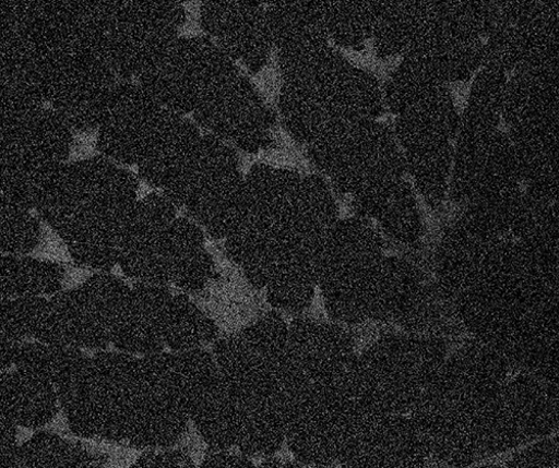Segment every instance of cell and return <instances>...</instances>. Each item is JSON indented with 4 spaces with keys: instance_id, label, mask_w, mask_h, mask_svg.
<instances>
[{
    "instance_id": "1",
    "label": "cell",
    "mask_w": 559,
    "mask_h": 468,
    "mask_svg": "<svg viewBox=\"0 0 559 468\" xmlns=\"http://www.w3.org/2000/svg\"><path fill=\"white\" fill-rule=\"evenodd\" d=\"M337 223L336 204L321 179L258 165L245 177L225 253L272 307L301 313L318 289L322 256Z\"/></svg>"
},
{
    "instance_id": "2",
    "label": "cell",
    "mask_w": 559,
    "mask_h": 468,
    "mask_svg": "<svg viewBox=\"0 0 559 468\" xmlns=\"http://www.w3.org/2000/svg\"><path fill=\"white\" fill-rule=\"evenodd\" d=\"M358 352L343 324L312 317L289 324L286 445L298 464L341 465L365 411Z\"/></svg>"
},
{
    "instance_id": "3",
    "label": "cell",
    "mask_w": 559,
    "mask_h": 468,
    "mask_svg": "<svg viewBox=\"0 0 559 468\" xmlns=\"http://www.w3.org/2000/svg\"><path fill=\"white\" fill-rule=\"evenodd\" d=\"M138 191L134 173L98 155L70 161L35 212L76 265L110 272L118 265Z\"/></svg>"
},
{
    "instance_id": "4",
    "label": "cell",
    "mask_w": 559,
    "mask_h": 468,
    "mask_svg": "<svg viewBox=\"0 0 559 468\" xmlns=\"http://www.w3.org/2000/svg\"><path fill=\"white\" fill-rule=\"evenodd\" d=\"M289 324L270 312L219 337L213 356L236 404V448L270 457L286 444Z\"/></svg>"
},
{
    "instance_id": "5",
    "label": "cell",
    "mask_w": 559,
    "mask_h": 468,
    "mask_svg": "<svg viewBox=\"0 0 559 468\" xmlns=\"http://www.w3.org/2000/svg\"><path fill=\"white\" fill-rule=\"evenodd\" d=\"M397 145L390 130L371 120L320 137L310 152L361 216L377 219L389 236L412 245L421 223Z\"/></svg>"
},
{
    "instance_id": "6",
    "label": "cell",
    "mask_w": 559,
    "mask_h": 468,
    "mask_svg": "<svg viewBox=\"0 0 559 468\" xmlns=\"http://www.w3.org/2000/svg\"><path fill=\"white\" fill-rule=\"evenodd\" d=\"M34 37L45 104L74 132L97 131L121 81L93 43L79 0H37Z\"/></svg>"
},
{
    "instance_id": "7",
    "label": "cell",
    "mask_w": 559,
    "mask_h": 468,
    "mask_svg": "<svg viewBox=\"0 0 559 468\" xmlns=\"http://www.w3.org/2000/svg\"><path fill=\"white\" fill-rule=\"evenodd\" d=\"M404 259L388 254L360 218L338 221L325 248L318 290L330 317L345 326L388 324L400 293Z\"/></svg>"
},
{
    "instance_id": "8",
    "label": "cell",
    "mask_w": 559,
    "mask_h": 468,
    "mask_svg": "<svg viewBox=\"0 0 559 468\" xmlns=\"http://www.w3.org/2000/svg\"><path fill=\"white\" fill-rule=\"evenodd\" d=\"M93 43L123 81H135L177 38L186 11L175 0H79Z\"/></svg>"
},
{
    "instance_id": "9",
    "label": "cell",
    "mask_w": 559,
    "mask_h": 468,
    "mask_svg": "<svg viewBox=\"0 0 559 468\" xmlns=\"http://www.w3.org/2000/svg\"><path fill=\"white\" fill-rule=\"evenodd\" d=\"M436 339L403 332L381 335L358 352L365 410L411 415L443 367Z\"/></svg>"
},
{
    "instance_id": "10",
    "label": "cell",
    "mask_w": 559,
    "mask_h": 468,
    "mask_svg": "<svg viewBox=\"0 0 559 468\" xmlns=\"http://www.w3.org/2000/svg\"><path fill=\"white\" fill-rule=\"evenodd\" d=\"M0 130L2 199L35 211L70 163L75 132L49 107Z\"/></svg>"
},
{
    "instance_id": "11",
    "label": "cell",
    "mask_w": 559,
    "mask_h": 468,
    "mask_svg": "<svg viewBox=\"0 0 559 468\" xmlns=\"http://www.w3.org/2000/svg\"><path fill=\"white\" fill-rule=\"evenodd\" d=\"M245 177L235 148L206 133L160 193L212 239L225 240L239 213Z\"/></svg>"
},
{
    "instance_id": "12",
    "label": "cell",
    "mask_w": 559,
    "mask_h": 468,
    "mask_svg": "<svg viewBox=\"0 0 559 468\" xmlns=\"http://www.w3.org/2000/svg\"><path fill=\"white\" fill-rule=\"evenodd\" d=\"M237 69L204 34L181 35L135 81L162 107L188 117Z\"/></svg>"
},
{
    "instance_id": "13",
    "label": "cell",
    "mask_w": 559,
    "mask_h": 468,
    "mask_svg": "<svg viewBox=\"0 0 559 468\" xmlns=\"http://www.w3.org/2000/svg\"><path fill=\"white\" fill-rule=\"evenodd\" d=\"M37 0H4L0 13V127L45 108L35 61Z\"/></svg>"
},
{
    "instance_id": "14",
    "label": "cell",
    "mask_w": 559,
    "mask_h": 468,
    "mask_svg": "<svg viewBox=\"0 0 559 468\" xmlns=\"http://www.w3.org/2000/svg\"><path fill=\"white\" fill-rule=\"evenodd\" d=\"M192 116L209 134L243 152L252 154L270 145L272 117L239 69L228 74Z\"/></svg>"
},
{
    "instance_id": "15",
    "label": "cell",
    "mask_w": 559,
    "mask_h": 468,
    "mask_svg": "<svg viewBox=\"0 0 559 468\" xmlns=\"http://www.w3.org/2000/svg\"><path fill=\"white\" fill-rule=\"evenodd\" d=\"M167 109L136 81L120 82L97 129V149L107 159L136 166Z\"/></svg>"
},
{
    "instance_id": "16",
    "label": "cell",
    "mask_w": 559,
    "mask_h": 468,
    "mask_svg": "<svg viewBox=\"0 0 559 468\" xmlns=\"http://www.w3.org/2000/svg\"><path fill=\"white\" fill-rule=\"evenodd\" d=\"M55 388L71 433L84 440L118 443L127 405L92 357L87 356Z\"/></svg>"
},
{
    "instance_id": "17",
    "label": "cell",
    "mask_w": 559,
    "mask_h": 468,
    "mask_svg": "<svg viewBox=\"0 0 559 468\" xmlns=\"http://www.w3.org/2000/svg\"><path fill=\"white\" fill-rule=\"evenodd\" d=\"M430 454L411 415L366 412L340 466L423 467Z\"/></svg>"
},
{
    "instance_id": "18",
    "label": "cell",
    "mask_w": 559,
    "mask_h": 468,
    "mask_svg": "<svg viewBox=\"0 0 559 468\" xmlns=\"http://www.w3.org/2000/svg\"><path fill=\"white\" fill-rule=\"evenodd\" d=\"M177 211L162 193H151L138 201L118 262L127 277L140 284L168 287L164 247Z\"/></svg>"
},
{
    "instance_id": "19",
    "label": "cell",
    "mask_w": 559,
    "mask_h": 468,
    "mask_svg": "<svg viewBox=\"0 0 559 468\" xmlns=\"http://www.w3.org/2000/svg\"><path fill=\"white\" fill-rule=\"evenodd\" d=\"M199 21L205 36L231 61L257 69L265 55V17L252 2L207 0L200 5Z\"/></svg>"
},
{
    "instance_id": "20",
    "label": "cell",
    "mask_w": 559,
    "mask_h": 468,
    "mask_svg": "<svg viewBox=\"0 0 559 468\" xmlns=\"http://www.w3.org/2000/svg\"><path fill=\"white\" fill-rule=\"evenodd\" d=\"M33 338L43 344L102 351L111 344L104 322L79 286L49 298Z\"/></svg>"
},
{
    "instance_id": "21",
    "label": "cell",
    "mask_w": 559,
    "mask_h": 468,
    "mask_svg": "<svg viewBox=\"0 0 559 468\" xmlns=\"http://www.w3.org/2000/svg\"><path fill=\"white\" fill-rule=\"evenodd\" d=\"M112 325L109 337L117 350L135 356L164 351L163 320L173 298L168 287L140 284Z\"/></svg>"
},
{
    "instance_id": "22",
    "label": "cell",
    "mask_w": 559,
    "mask_h": 468,
    "mask_svg": "<svg viewBox=\"0 0 559 468\" xmlns=\"http://www.w3.org/2000/svg\"><path fill=\"white\" fill-rule=\"evenodd\" d=\"M203 134L195 121L166 110L142 159L139 178L163 192L199 147Z\"/></svg>"
},
{
    "instance_id": "23",
    "label": "cell",
    "mask_w": 559,
    "mask_h": 468,
    "mask_svg": "<svg viewBox=\"0 0 559 468\" xmlns=\"http://www.w3.org/2000/svg\"><path fill=\"white\" fill-rule=\"evenodd\" d=\"M164 264L168 286L185 295H198L216 275L213 256L205 247V231L188 216H177L168 228Z\"/></svg>"
},
{
    "instance_id": "24",
    "label": "cell",
    "mask_w": 559,
    "mask_h": 468,
    "mask_svg": "<svg viewBox=\"0 0 559 468\" xmlns=\"http://www.w3.org/2000/svg\"><path fill=\"white\" fill-rule=\"evenodd\" d=\"M190 421L176 403L148 391L129 407L121 444L139 449L174 447L188 432Z\"/></svg>"
},
{
    "instance_id": "25",
    "label": "cell",
    "mask_w": 559,
    "mask_h": 468,
    "mask_svg": "<svg viewBox=\"0 0 559 468\" xmlns=\"http://www.w3.org/2000/svg\"><path fill=\"white\" fill-rule=\"evenodd\" d=\"M61 411L56 388L17 369L2 371L0 412L20 428L38 430L51 423Z\"/></svg>"
},
{
    "instance_id": "26",
    "label": "cell",
    "mask_w": 559,
    "mask_h": 468,
    "mask_svg": "<svg viewBox=\"0 0 559 468\" xmlns=\"http://www.w3.org/2000/svg\"><path fill=\"white\" fill-rule=\"evenodd\" d=\"M66 268L59 263L28 255H3L0 262V295L14 298H50L64 289Z\"/></svg>"
},
{
    "instance_id": "27",
    "label": "cell",
    "mask_w": 559,
    "mask_h": 468,
    "mask_svg": "<svg viewBox=\"0 0 559 468\" xmlns=\"http://www.w3.org/2000/svg\"><path fill=\"white\" fill-rule=\"evenodd\" d=\"M162 337L171 351H190L214 344L219 338V326L189 295H177L166 310Z\"/></svg>"
},
{
    "instance_id": "28",
    "label": "cell",
    "mask_w": 559,
    "mask_h": 468,
    "mask_svg": "<svg viewBox=\"0 0 559 468\" xmlns=\"http://www.w3.org/2000/svg\"><path fill=\"white\" fill-rule=\"evenodd\" d=\"M189 416L209 449L236 448V404L222 376L202 394Z\"/></svg>"
},
{
    "instance_id": "29",
    "label": "cell",
    "mask_w": 559,
    "mask_h": 468,
    "mask_svg": "<svg viewBox=\"0 0 559 468\" xmlns=\"http://www.w3.org/2000/svg\"><path fill=\"white\" fill-rule=\"evenodd\" d=\"M100 459L81 443L57 434L39 432L20 445L13 468H59L100 466Z\"/></svg>"
},
{
    "instance_id": "30",
    "label": "cell",
    "mask_w": 559,
    "mask_h": 468,
    "mask_svg": "<svg viewBox=\"0 0 559 468\" xmlns=\"http://www.w3.org/2000/svg\"><path fill=\"white\" fill-rule=\"evenodd\" d=\"M81 349L39 341L23 344L14 369L56 387L86 358Z\"/></svg>"
},
{
    "instance_id": "31",
    "label": "cell",
    "mask_w": 559,
    "mask_h": 468,
    "mask_svg": "<svg viewBox=\"0 0 559 468\" xmlns=\"http://www.w3.org/2000/svg\"><path fill=\"white\" fill-rule=\"evenodd\" d=\"M174 353L178 400L190 413L202 394L219 379V369L213 352L204 348Z\"/></svg>"
},
{
    "instance_id": "32",
    "label": "cell",
    "mask_w": 559,
    "mask_h": 468,
    "mask_svg": "<svg viewBox=\"0 0 559 468\" xmlns=\"http://www.w3.org/2000/svg\"><path fill=\"white\" fill-rule=\"evenodd\" d=\"M117 396L128 405L148 392L142 357L124 351L102 350L92 357Z\"/></svg>"
},
{
    "instance_id": "33",
    "label": "cell",
    "mask_w": 559,
    "mask_h": 468,
    "mask_svg": "<svg viewBox=\"0 0 559 468\" xmlns=\"http://www.w3.org/2000/svg\"><path fill=\"white\" fill-rule=\"evenodd\" d=\"M33 211L2 199L0 203V251L3 255L31 254L41 240V219Z\"/></svg>"
},
{
    "instance_id": "34",
    "label": "cell",
    "mask_w": 559,
    "mask_h": 468,
    "mask_svg": "<svg viewBox=\"0 0 559 468\" xmlns=\"http://www.w3.org/2000/svg\"><path fill=\"white\" fill-rule=\"evenodd\" d=\"M49 298H14L2 300V334L19 341L33 338Z\"/></svg>"
},
{
    "instance_id": "35",
    "label": "cell",
    "mask_w": 559,
    "mask_h": 468,
    "mask_svg": "<svg viewBox=\"0 0 559 468\" xmlns=\"http://www.w3.org/2000/svg\"><path fill=\"white\" fill-rule=\"evenodd\" d=\"M195 459L182 448H162L147 449L142 456H139L132 464V467H195Z\"/></svg>"
},
{
    "instance_id": "36",
    "label": "cell",
    "mask_w": 559,
    "mask_h": 468,
    "mask_svg": "<svg viewBox=\"0 0 559 468\" xmlns=\"http://www.w3.org/2000/svg\"><path fill=\"white\" fill-rule=\"evenodd\" d=\"M20 427L7 413L0 412V467L13 468L14 459L20 447L19 429Z\"/></svg>"
},
{
    "instance_id": "37",
    "label": "cell",
    "mask_w": 559,
    "mask_h": 468,
    "mask_svg": "<svg viewBox=\"0 0 559 468\" xmlns=\"http://www.w3.org/2000/svg\"><path fill=\"white\" fill-rule=\"evenodd\" d=\"M201 467H251V457L230 449H209L200 464Z\"/></svg>"
},
{
    "instance_id": "38",
    "label": "cell",
    "mask_w": 559,
    "mask_h": 468,
    "mask_svg": "<svg viewBox=\"0 0 559 468\" xmlns=\"http://www.w3.org/2000/svg\"><path fill=\"white\" fill-rule=\"evenodd\" d=\"M24 341H19L2 334V371L14 367Z\"/></svg>"
}]
</instances>
